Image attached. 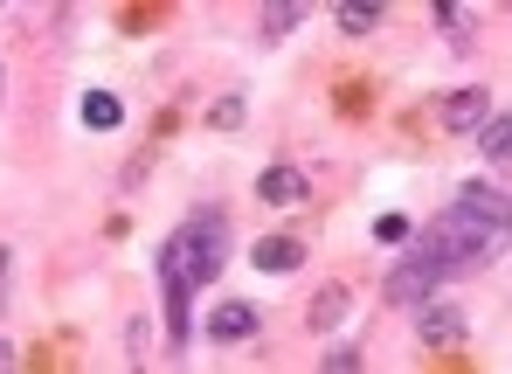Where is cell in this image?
Instances as JSON below:
<instances>
[{"mask_svg":"<svg viewBox=\"0 0 512 374\" xmlns=\"http://www.w3.org/2000/svg\"><path fill=\"white\" fill-rule=\"evenodd\" d=\"M333 21H340V35H367V28H381V21H388V7H381V0H340V7H333Z\"/></svg>","mask_w":512,"mask_h":374,"instance_id":"ba28073f","label":"cell"},{"mask_svg":"<svg viewBox=\"0 0 512 374\" xmlns=\"http://www.w3.org/2000/svg\"><path fill=\"white\" fill-rule=\"evenodd\" d=\"M506 132H512V125H506V118H499V111H492V118L478 125V153H485L492 167H506V153H512V139H506Z\"/></svg>","mask_w":512,"mask_h":374,"instance_id":"8fae6325","label":"cell"},{"mask_svg":"<svg viewBox=\"0 0 512 374\" xmlns=\"http://www.w3.org/2000/svg\"><path fill=\"white\" fill-rule=\"evenodd\" d=\"M360 361H367L360 340H333V347L319 354V368H326V374H360Z\"/></svg>","mask_w":512,"mask_h":374,"instance_id":"7c38bea8","label":"cell"},{"mask_svg":"<svg viewBox=\"0 0 512 374\" xmlns=\"http://www.w3.org/2000/svg\"><path fill=\"white\" fill-rule=\"evenodd\" d=\"M256 333H263V312L243 305V298H222V305L208 312V340H215V347H243Z\"/></svg>","mask_w":512,"mask_h":374,"instance_id":"277c9868","label":"cell"},{"mask_svg":"<svg viewBox=\"0 0 512 374\" xmlns=\"http://www.w3.org/2000/svg\"><path fill=\"white\" fill-rule=\"evenodd\" d=\"M222 264H229V215L222 208H194L167 243H160V298H167V347L173 354H187V340H194L187 298L201 284H215Z\"/></svg>","mask_w":512,"mask_h":374,"instance_id":"7a4b0ae2","label":"cell"},{"mask_svg":"<svg viewBox=\"0 0 512 374\" xmlns=\"http://www.w3.org/2000/svg\"><path fill=\"white\" fill-rule=\"evenodd\" d=\"M256 201H270V208H298V201H305V174H298V167H284V160H277V167H263Z\"/></svg>","mask_w":512,"mask_h":374,"instance_id":"52a82bcc","label":"cell"},{"mask_svg":"<svg viewBox=\"0 0 512 374\" xmlns=\"http://www.w3.org/2000/svg\"><path fill=\"white\" fill-rule=\"evenodd\" d=\"M250 264L270 271V278H284V271L305 264V243H298V236H263V243H250Z\"/></svg>","mask_w":512,"mask_h":374,"instance_id":"8992f818","label":"cell"},{"mask_svg":"<svg viewBox=\"0 0 512 374\" xmlns=\"http://www.w3.org/2000/svg\"><path fill=\"white\" fill-rule=\"evenodd\" d=\"M409 229H416L409 215H381V222H374V243H409Z\"/></svg>","mask_w":512,"mask_h":374,"instance_id":"5bb4252c","label":"cell"},{"mask_svg":"<svg viewBox=\"0 0 512 374\" xmlns=\"http://www.w3.org/2000/svg\"><path fill=\"white\" fill-rule=\"evenodd\" d=\"M77 111H84L90 132H118V125H125V104H118L111 91H84V104H77Z\"/></svg>","mask_w":512,"mask_h":374,"instance_id":"9c48e42d","label":"cell"},{"mask_svg":"<svg viewBox=\"0 0 512 374\" xmlns=\"http://www.w3.org/2000/svg\"><path fill=\"white\" fill-rule=\"evenodd\" d=\"M291 28H298V7L291 0H270L263 7V35H291Z\"/></svg>","mask_w":512,"mask_h":374,"instance_id":"4fadbf2b","label":"cell"},{"mask_svg":"<svg viewBox=\"0 0 512 374\" xmlns=\"http://www.w3.org/2000/svg\"><path fill=\"white\" fill-rule=\"evenodd\" d=\"M346 312H353V291H346V284H326V291H319V305H312V326L326 333V326H340Z\"/></svg>","mask_w":512,"mask_h":374,"instance_id":"30bf717a","label":"cell"},{"mask_svg":"<svg viewBox=\"0 0 512 374\" xmlns=\"http://www.w3.org/2000/svg\"><path fill=\"white\" fill-rule=\"evenodd\" d=\"M416 312V340L423 347H457L464 333H471V312H464V298H443V291H429L423 305H409Z\"/></svg>","mask_w":512,"mask_h":374,"instance_id":"3957f363","label":"cell"},{"mask_svg":"<svg viewBox=\"0 0 512 374\" xmlns=\"http://www.w3.org/2000/svg\"><path fill=\"white\" fill-rule=\"evenodd\" d=\"M416 243L395 257V271H388V305H423L429 291H443L450 278H471V271H485L492 257H499V243H506V187L492 181H471L457 187V201L423 222V229H409Z\"/></svg>","mask_w":512,"mask_h":374,"instance_id":"6da1fadb","label":"cell"},{"mask_svg":"<svg viewBox=\"0 0 512 374\" xmlns=\"http://www.w3.org/2000/svg\"><path fill=\"white\" fill-rule=\"evenodd\" d=\"M492 118V97H485V84H471V91H450L443 97V132H478Z\"/></svg>","mask_w":512,"mask_h":374,"instance_id":"5b68a950","label":"cell"},{"mask_svg":"<svg viewBox=\"0 0 512 374\" xmlns=\"http://www.w3.org/2000/svg\"><path fill=\"white\" fill-rule=\"evenodd\" d=\"M7 284H14V243H0V312H7Z\"/></svg>","mask_w":512,"mask_h":374,"instance_id":"9a60e30c","label":"cell"}]
</instances>
